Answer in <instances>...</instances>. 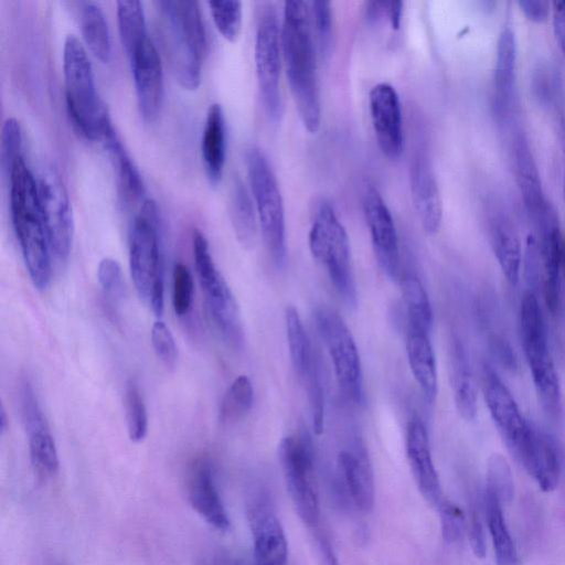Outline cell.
I'll return each mask as SVG.
<instances>
[{"instance_id": "1", "label": "cell", "mask_w": 565, "mask_h": 565, "mask_svg": "<svg viewBox=\"0 0 565 565\" xmlns=\"http://www.w3.org/2000/svg\"><path fill=\"white\" fill-rule=\"evenodd\" d=\"M310 18L307 2H285L280 41L290 92L300 119L306 129L315 134L320 126L321 107Z\"/></svg>"}, {"instance_id": "2", "label": "cell", "mask_w": 565, "mask_h": 565, "mask_svg": "<svg viewBox=\"0 0 565 565\" xmlns=\"http://www.w3.org/2000/svg\"><path fill=\"white\" fill-rule=\"evenodd\" d=\"M9 179L13 228L30 279L42 290L51 280L52 252L40 206L36 178L21 156L13 163Z\"/></svg>"}, {"instance_id": "3", "label": "cell", "mask_w": 565, "mask_h": 565, "mask_svg": "<svg viewBox=\"0 0 565 565\" xmlns=\"http://www.w3.org/2000/svg\"><path fill=\"white\" fill-rule=\"evenodd\" d=\"M163 44L178 83L194 90L201 83L206 36L199 3L193 0L157 1Z\"/></svg>"}, {"instance_id": "4", "label": "cell", "mask_w": 565, "mask_h": 565, "mask_svg": "<svg viewBox=\"0 0 565 565\" xmlns=\"http://www.w3.org/2000/svg\"><path fill=\"white\" fill-rule=\"evenodd\" d=\"M66 107L77 131L89 140H102L114 128L98 95L94 70L83 43L74 34L63 47Z\"/></svg>"}, {"instance_id": "5", "label": "cell", "mask_w": 565, "mask_h": 565, "mask_svg": "<svg viewBox=\"0 0 565 565\" xmlns=\"http://www.w3.org/2000/svg\"><path fill=\"white\" fill-rule=\"evenodd\" d=\"M129 268L139 297L160 318L164 309L163 260L158 209L150 199L141 203L131 225Z\"/></svg>"}, {"instance_id": "6", "label": "cell", "mask_w": 565, "mask_h": 565, "mask_svg": "<svg viewBox=\"0 0 565 565\" xmlns=\"http://www.w3.org/2000/svg\"><path fill=\"white\" fill-rule=\"evenodd\" d=\"M520 334L540 404L551 416H558L562 407L559 379L541 307L533 291H526L521 300Z\"/></svg>"}, {"instance_id": "7", "label": "cell", "mask_w": 565, "mask_h": 565, "mask_svg": "<svg viewBox=\"0 0 565 565\" xmlns=\"http://www.w3.org/2000/svg\"><path fill=\"white\" fill-rule=\"evenodd\" d=\"M308 242L312 256L324 266L344 303L355 308L358 294L349 237L328 201H320L315 210Z\"/></svg>"}, {"instance_id": "8", "label": "cell", "mask_w": 565, "mask_h": 565, "mask_svg": "<svg viewBox=\"0 0 565 565\" xmlns=\"http://www.w3.org/2000/svg\"><path fill=\"white\" fill-rule=\"evenodd\" d=\"M245 161L266 248L275 266L282 267L286 262L285 210L276 177L258 148H249Z\"/></svg>"}, {"instance_id": "9", "label": "cell", "mask_w": 565, "mask_h": 565, "mask_svg": "<svg viewBox=\"0 0 565 565\" xmlns=\"http://www.w3.org/2000/svg\"><path fill=\"white\" fill-rule=\"evenodd\" d=\"M192 249L207 311L223 338L238 348L244 341V331L237 302L213 259L206 237L199 230L193 231Z\"/></svg>"}, {"instance_id": "10", "label": "cell", "mask_w": 565, "mask_h": 565, "mask_svg": "<svg viewBox=\"0 0 565 565\" xmlns=\"http://www.w3.org/2000/svg\"><path fill=\"white\" fill-rule=\"evenodd\" d=\"M316 326L331 358L343 394L355 404L364 403L361 360L353 335L341 316L328 307L315 312Z\"/></svg>"}, {"instance_id": "11", "label": "cell", "mask_w": 565, "mask_h": 565, "mask_svg": "<svg viewBox=\"0 0 565 565\" xmlns=\"http://www.w3.org/2000/svg\"><path fill=\"white\" fill-rule=\"evenodd\" d=\"M278 454L295 509L308 526L316 529L320 508L309 437L305 434L286 436L279 444Z\"/></svg>"}, {"instance_id": "12", "label": "cell", "mask_w": 565, "mask_h": 565, "mask_svg": "<svg viewBox=\"0 0 565 565\" xmlns=\"http://www.w3.org/2000/svg\"><path fill=\"white\" fill-rule=\"evenodd\" d=\"M255 67L259 93L268 117L278 121L282 116L280 87L281 41L277 15L271 6L262 11L255 36Z\"/></svg>"}, {"instance_id": "13", "label": "cell", "mask_w": 565, "mask_h": 565, "mask_svg": "<svg viewBox=\"0 0 565 565\" xmlns=\"http://www.w3.org/2000/svg\"><path fill=\"white\" fill-rule=\"evenodd\" d=\"M40 206L52 255L65 263L74 237V218L66 188L51 167L41 169L36 177Z\"/></svg>"}, {"instance_id": "14", "label": "cell", "mask_w": 565, "mask_h": 565, "mask_svg": "<svg viewBox=\"0 0 565 565\" xmlns=\"http://www.w3.org/2000/svg\"><path fill=\"white\" fill-rule=\"evenodd\" d=\"M19 396L32 467L40 479H50L58 471L57 449L38 396L28 379L21 381Z\"/></svg>"}, {"instance_id": "15", "label": "cell", "mask_w": 565, "mask_h": 565, "mask_svg": "<svg viewBox=\"0 0 565 565\" xmlns=\"http://www.w3.org/2000/svg\"><path fill=\"white\" fill-rule=\"evenodd\" d=\"M362 207L377 262L391 278L398 276V241L393 216L377 189L366 184Z\"/></svg>"}, {"instance_id": "16", "label": "cell", "mask_w": 565, "mask_h": 565, "mask_svg": "<svg viewBox=\"0 0 565 565\" xmlns=\"http://www.w3.org/2000/svg\"><path fill=\"white\" fill-rule=\"evenodd\" d=\"M129 63L141 116L152 121L160 113L163 100V71L159 53L148 38L129 54Z\"/></svg>"}, {"instance_id": "17", "label": "cell", "mask_w": 565, "mask_h": 565, "mask_svg": "<svg viewBox=\"0 0 565 565\" xmlns=\"http://www.w3.org/2000/svg\"><path fill=\"white\" fill-rule=\"evenodd\" d=\"M371 120L382 153L391 160L401 157L404 148L401 103L395 88L379 83L369 93Z\"/></svg>"}, {"instance_id": "18", "label": "cell", "mask_w": 565, "mask_h": 565, "mask_svg": "<svg viewBox=\"0 0 565 565\" xmlns=\"http://www.w3.org/2000/svg\"><path fill=\"white\" fill-rule=\"evenodd\" d=\"M482 383L490 415L509 451L512 452L526 435L531 424L522 416L513 395L489 365L483 367Z\"/></svg>"}, {"instance_id": "19", "label": "cell", "mask_w": 565, "mask_h": 565, "mask_svg": "<svg viewBox=\"0 0 565 565\" xmlns=\"http://www.w3.org/2000/svg\"><path fill=\"white\" fill-rule=\"evenodd\" d=\"M511 455L542 491L551 492L556 489L561 478V459L556 446L548 436L531 425Z\"/></svg>"}, {"instance_id": "20", "label": "cell", "mask_w": 565, "mask_h": 565, "mask_svg": "<svg viewBox=\"0 0 565 565\" xmlns=\"http://www.w3.org/2000/svg\"><path fill=\"white\" fill-rule=\"evenodd\" d=\"M248 520L256 565H286V535L267 499L258 497L249 503Z\"/></svg>"}, {"instance_id": "21", "label": "cell", "mask_w": 565, "mask_h": 565, "mask_svg": "<svg viewBox=\"0 0 565 565\" xmlns=\"http://www.w3.org/2000/svg\"><path fill=\"white\" fill-rule=\"evenodd\" d=\"M186 495L191 507L213 527L227 531L228 515L217 492L213 468L206 457L196 458L186 477Z\"/></svg>"}, {"instance_id": "22", "label": "cell", "mask_w": 565, "mask_h": 565, "mask_svg": "<svg viewBox=\"0 0 565 565\" xmlns=\"http://www.w3.org/2000/svg\"><path fill=\"white\" fill-rule=\"evenodd\" d=\"M406 454L422 495L428 503L439 505L441 488L431 458L427 429L418 417L412 418L407 425Z\"/></svg>"}, {"instance_id": "23", "label": "cell", "mask_w": 565, "mask_h": 565, "mask_svg": "<svg viewBox=\"0 0 565 565\" xmlns=\"http://www.w3.org/2000/svg\"><path fill=\"white\" fill-rule=\"evenodd\" d=\"M411 193L413 204L424 231L427 234L438 232L443 218V202L427 158L418 154L411 166Z\"/></svg>"}, {"instance_id": "24", "label": "cell", "mask_w": 565, "mask_h": 565, "mask_svg": "<svg viewBox=\"0 0 565 565\" xmlns=\"http://www.w3.org/2000/svg\"><path fill=\"white\" fill-rule=\"evenodd\" d=\"M513 158L515 178L524 206L535 223L551 205L544 196L537 166L523 136H516L514 139Z\"/></svg>"}, {"instance_id": "25", "label": "cell", "mask_w": 565, "mask_h": 565, "mask_svg": "<svg viewBox=\"0 0 565 565\" xmlns=\"http://www.w3.org/2000/svg\"><path fill=\"white\" fill-rule=\"evenodd\" d=\"M516 64V42L513 30L505 25L497 43L493 107L500 118L508 116L513 102Z\"/></svg>"}, {"instance_id": "26", "label": "cell", "mask_w": 565, "mask_h": 565, "mask_svg": "<svg viewBox=\"0 0 565 565\" xmlns=\"http://www.w3.org/2000/svg\"><path fill=\"white\" fill-rule=\"evenodd\" d=\"M338 471L356 508L370 511L374 504V481L364 450H342L338 456Z\"/></svg>"}, {"instance_id": "27", "label": "cell", "mask_w": 565, "mask_h": 565, "mask_svg": "<svg viewBox=\"0 0 565 565\" xmlns=\"http://www.w3.org/2000/svg\"><path fill=\"white\" fill-rule=\"evenodd\" d=\"M406 354L409 369L427 403L435 402L437 395V367L429 333L408 327Z\"/></svg>"}, {"instance_id": "28", "label": "cell", "mask_w": 565, "mask_h": 565, "mask_svg": "<svg viewBox=\"0 0 565 565\" xmlns=\"http://www.w3.org/2000/svg\"><path fill=\"white\" fill-rule=\"evenodd\" d=\"M287 342L290 361L306 390L321 384L315 353L297 309L288 306L285 311Z\"/></svg>"}, {"instance_id": "29", "label": "cell", "mask_w": 565, "mask_h": 565, "mask_svg": "<svg viewBox=\"0 0 565 565\" xmlns=\"http://www.w3.org/2000/svg\"><path fill=\"white\" fill-rule=\"evenodd\" d=\"M103 142L107 149L122 202L125 204L143 202L146 189L142 178L114 128L105 136Z\"/></svg>"}, {"instance_id": "30", "label": "cell", "mask_w": 565, "mask_h": 565, "mask_svg": "<svg viewBox=\"0 0 565 565\" xmlns=\"http://www.w3.org/2000/svg\"><path fill=\"white\" fill-rule=\"evenodd\" d=\"M201 151L207 179L215 186L222 179L226 159V126L220 104L214 103L207 109Z\"/></svg>"}, {"instance_id": "31", "label": "cell", "mask_w": 565, "mask_h": 565, "mask_svg": "<svg viewBox=\"0 0 565 565\" xmlns=\"http://www.w3.org/2000/svg\"><path fill=\"white\" fill-rule=\"evenodd\" d=\"M450 365L456 408L462 418L472 420L478 413V388L466 351L459 341H454L451 345Z\"/></svg>"}, {"instance_id": "32", "label": "cell", "mask_w": 565, "mask_h": 565, "mask_svg": "<svg viewBox=\"0 0 565 565\" xmlns=\"http://www.w3.org/2000/svg\"><path fill=\"white\" fill-rule=\"evenodd\" d=\"M75 4L85 44L96 58L108 63L111 58V40L103 9L95 1Z\"/></svg>"}, {"instance_id": "33", "label": "cell", "mask_w": 565, "mask_h": 565, "mask_svg": "<svg viewBox=\"0 0 565 565\" xmlns=\"http://www.w3.org/2000/svg\"><path fill=\"white\" fill-rule=\"evenodd\" d=\"M230 216L238 243L246 249L253 248L259 223L254 200L239 178H235L231 186Z\"/></svg>"}, {"instance_id": "34", "label": "cell", "mask_w": 565, "mask_h": 565, "mask_svg": "<svg viewBox=\"0 0 565 565\" xmlns=\"http://www.w3.org/2000/svg\"><path fill=\"white\" fill-rule=\"evenodd\" d=\"M483 502L497 565H519L516 547L505 523L502 503L488 490H484Z\"/></svg>"}, {"instance_id": "35", "label": "cell", "mask_w": 565, "mask_h": 565, "mask_svg": "<svg viewBox=\"0 0 565 565\" xmlns=\"http://www.w3.org/2000/svg\"><path fill=\"white\" fill-rule=\"evenodd\" d=\"M491 245L498 264L511 285L519 280L522 262L521 244L514 230L505 222L491 226Z\"/></svg>"}, {"instance_id": "36", "label": "cell", "mask_w": 565, "mask_h": 565, "mask_svg": "<svg viewBox=\"0 0 565 565\" xmlns=\"http://www.w3.org/2000/svg\"><path fill=\"white\" fill-rule=\"evenodd\" d=\"M402 297L407 312L408 327L419 328L428 333L433 327V309L422 281L414 275L403 277Z\"/></svg>"}, {"instance_id": "37", "label": "cell", "mask_w": 565, "mask_h": 565, "mask_svg": "<svg viewBox=\"0 0 565 565\" xmlns=\"http://www.w3.org/2000/svg\"><path fill=\"white\" fill-rule=\"evenodd\" d=\"M116 4L121 44L129 54L149 38L145 10L142 2L136 0H120Z\"/></svg>"}, {"instance_id": "38", "label": "cell", "mask_w": 565, "mask_h": 565, "mask_svg": "<svg viewBox=\"0 0 565 565\" xmlns=\"http://www.w3.org/2000/svg\"><path fill=\"white\" fill-rule=\"evenodd\" d=\"M254 387L248 376H237L225 391L221 401L218 418L223 424H234L252 408Z\"/></svg>"}, {"instance_id": "39", "label": "cell", "mask_w": 565, "mask_h": 565, "mask_svg": "<svg viewBox=\"0 0 565 565\" xmlns=\"http://www.w3.org/2000/svg\"><path fill=\"white\" fill-rule=\"evenodd\" d=\"M125 408L128 436L131 441H142L148 433L146 404L135 381H128L125 391Z\"/></svg>"}, {"instance_id": "40", "label": "cell", "mask_w": 565, "mask_h": 565, "mask_svg": "<svg viewBox=\"0 0 565 565\" xmlns=\"http://www.w3.org/2000/svg\"><path fill=\"white\" fill-rule=\"evenodd\" d=\"M486 490L493 493L501 503H509L513 499V475L509 462L500 454H492L488 460Z\"/></svg>"}, {"instance_id": "41", "label": "cell", "mask_w": 565, "mask_h": 565, "mask_svg": "<svg viewBox=\"0 0 565 565\" xmlns=\"http://www.w3.org/2000/svg\"><path fill=\"white\" fill-rule=\"evenodd\" d=\"M214 24L228 41H235L241 32L243 9L241 1L218 0L207 2Z\"/></svg>"}, {"instance_id": "42", "label": "cell", "mask_w": 565, "mask_h": 565, "mask_svg": "<svg viewBox=\"0 0 565 565\" xmlns=\"http://www.w3.org/2000/svg\"><path fill=\"white\" fill-rule=\"evenodd\" d=\"M194 284L191 270L182 263L174 265L172 273V306L177 316L185 317L193 305Z\"/></svg>"}, {"instance_id": "43", "label": "cell", "mask_w": 565, "mask_h": 565, "mask_svg": "<svg viewBox=\"0 0 565 565\" xmlns=\"http://www.w3.org/2000/svg\"><path fill=\"white\" fill-rule=\"evenodd\" d=\"M22 148V130L19 121L9 117L4 120L1 135V166L10 174L15 160L20 158Z\"/></svg>"}, {"instance_id": "44", "label": "cell", "mask_w": 565, "mask_h": 565, "mask_svg": "<svg viewBox=\"0 0 565 565\" xmlns=\"http://www.w3.org/2000/svg\"><path fill=\"white\" fill-rule=\"evenodd\" d=\"M98 282L104 294L113 300L121 299L125 294V280L120 264L111 258H103L97 267Z\"/></svg>"}, {"instance_id": "45", "label": "cell", "mask_w": 565, "mask_h": 565, "mask_svg": "<svg viewBox=\"0 0 565 565\" xmlns=\"http://www.w3.org/2000/svg\"><path fill=\"white\" fill-rule=\"evenodd\" d=\"M151 343L161 363L167 369H173L178 360V349L170 328L162 320L152 324Z\"/></svg>"}, {"instance_id": "46", "label": "cell", "mask_w": 565, "mask_h": 565, "mask_svg": "<svg viewBox=\"0 0 565 565\" xmlns=\"http://www.w3.org/2000/svg\"><path fill=\"white\" fill-rule=\"evenodd\" d=\"M310 13L313 18L320 54L327 56L329 54L332 32L331 4L327 1H315L311 3Z\"/></svg>"}, {"instance_id": "47", "label": "cell", "mask_w": 565, "mask_h": 565, "mask_svg": "<svg viewBox=\"0 0 565 565\" xmlns=\"http://www.w3.org/2000/svg\"><path fill=\"white\" fill-rule=\"evenodd\" d=\"M439 507L441 533L445 542L456 544L461 541L465 532L462 511L449 501H441Z\"/></svg>"}, {"instance_id": "48", "label": "cell", "mask_w": 565, "mask_h": 565, "mask_svg": "<svg viewBox=\"0 0 565 565\" xmlns=\"http://www.w3.org/2000/svg\"><path fill=\"white\" fill-rule=\"evenodd\" d=\"M469 540L473 554L482 558L486 555V535L479 514L473 511L469 524Z\"/></svg>"}, {"instance_id": "49", "label": "cell", "mask_w": 565, "mask_h": 565, "mask_svg": "<svg viewBox=\"0 0 565 565\" xmlns=\"http://www.w3.org/2000/svg\"><path fill=\"white\" fill-rule=\"evenodd\" d=\"M492 341V350L498 360L510 370L518 367V360L511 345L502 338H494Z\"/></svg>"}, {"instance_id": "50", "label": "cell", "mask_w": 565, "mask_h": 565, "mask_svg": "<svg viewBox=\"0 0 565 565\" xmlns=\"http://www.w3.org/2000/svg\"><path fill=\"white\" fill-rule=\"evenodd\" d=\"M315 540L319 565H338L335 553L328 537L323 533L316 531Z\"/></svg>"}, {"instance_id": "51", "label": "cell", "mask_w": 565, "mask_h": 565, "mask_svg": "<svg viewBox=\"0 0 565 565\" xmlns=\"http://www.w3.org/2000/svg\"><path fill=\"white\" fill-rule=\"evenodd\" d=\"M519 6L525 17L534 22H542L548 15V2L542 0H522Z\"/></svg>"}, {"instance_id": "52", "label": "cell", "mask_w": 565, "mask_h": 565, "mask_svg": "<svg viewBox=\"0 0 565 565\" xmlns=\"http://www.w3.org/2000/svg\"><path fill=\"white\" fill-rule=\"evenodd\" d=\"M553 25L555 38L565 55V0L554 2Z\"/></svg>"}, {"instance_id": "53", "label": "cell", "mask_w": 565, "mask_h": 565, "mask_svg": "<svg viewBox=\"0 0 565 565\" xmlns=\"http://www.w3.org/2000/svg\"><path fill=\"white\" fill-rule=\"evenodd\" d=\"M403 2L385 1V15L394 30H398L402 20Z\"/></svg>"}, {"instance_id": "54", "label": "cell", "mask_w": 565, "mask_h": 565, "mask_svg": "<svg viewBox=\"0 0 565 565\" xmlns=\"http://www.w3.org/2000/svg\"><path fill=\"white\" fill-rule=\"evenodd\" d=\"M0 425H1V433L3 434L4 430L7 429V415H6V411H4L3 406H1V412H0Z\"/></svg>"}, {"instance_id": "55", "label": "cell", "mask_w": 565, "mask_h": 565, "mask_svg": "<svg viewBox=\"0 0 565 565\" xmlns=\"http://www.w3.org/2000/svg\"><path fill=\"white\" fill-rule=\"evenodd\" d=\"M562 268L565 269V245H564V249H563Z\"/></svg>"}, {"instance_id": "56", "label": "cell", "mask_w": 565, "mask_h": 565, "mask_svg": "<svg viewBox=\"0 0 565 565\" xmlns=\"http://www.w3.org/2000/svg\"><path fill=\"white\" fill-rule=\"evenodd\" d=\"M564 192H565V178H564Z\"/></svg>"}]
</instances>
